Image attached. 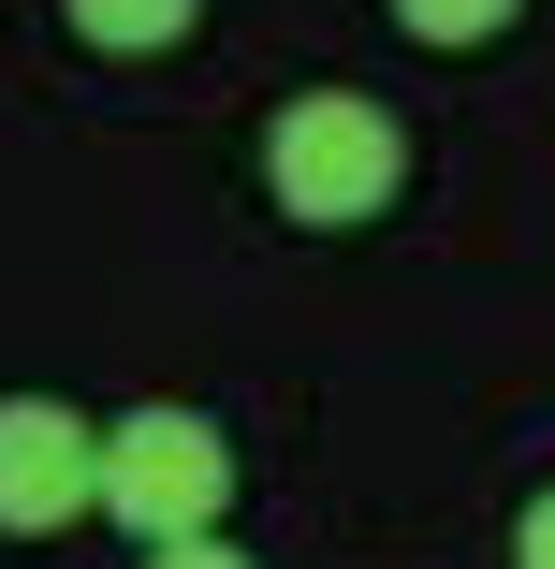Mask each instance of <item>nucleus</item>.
Here are the masks:
<instances>
[{"mask_svg":"<svg viewBox=\"0 0 555 569\" xmlns=\"http://www.w3.org/2000/svg\"><path fill=\"white\" fill-rule=\"evenodd\" d=\"M147 569H249V555H235V540H161Z\"/></svg>","mask_w":555,"mask_h":569,"instance_id":"nucleus-7","label":"nucleus"},{"mask_svg":"<svg viewBox=\"0 0 555 569\" xmlns=\"http://www.w3.org/2000/svg\"><path fill=\"white\" fill-rule=\"evenodd\" d=\"M512 16H526V0H395V30H409V44H497Z\"/></svg>","mask_w":555,"mask_h":569,"instance_id":"nucleus-5","label":"nucleus"},{"mask_svg":"<svg viewBox=\"0 0 555 569\" xmlns=\"http://www.w3.org/2000/svg\"><path fill=\"white\" fill-rule=\"evenodd\" d=\"M59 16H73L102 59H147V44H176V30L205 16V0H59Z\"/></svg>","mask_w":555,"mask_h":569,"instance_id":"nucleus-4","label":"nucleus"},{"mask_svg":"<svg viewBox=\"0 0 555 569\" xmlns=\"http://www.w3.org/2000/svg\"><path fill=\"white\" fill-rule=\"evenodd\" d=\"M264 190H278V219H307V234L380 219V204L409 190V132H395V102H366V88H293L278 132H264Z\"/></svg>","mask_w":555,"mask_h":569,"instance_id":"nucleus-1","label":"nucleus"},{"mask_svg":"<svg viewBox=\"0 0 555 569\" xmlns=\"http://www.w3.org/2000/svg\"><path fill=\"white\" fill-rule=\"evenodd\" d=\"M219 497H235V438H219L205 409L102 423V511H118L147 555H161V540H219Z\"/></svg>","mask_w":555,"mask_h":569,"instance_id":"nucleus-2","label":"nucleus"},{"mask_svg":"<svg viewBox=\"0 0 555 569\" xmlns=\"http://www.w3.org/2000/svg\"><path fill=\"white\" fill-rule=\"evenodd\" d=\"M73 511H102V423H73L59 395H0V526L44 540Z\"/></svg>","mask_w":555,"mask_h":569,"instance_id":"nucleus-3","label":"nucleus"},{"mask_svg":"<svg viewBox=\"0 0 555 569\" xmlns=\"http://www.w3.org/2000/svg\"><path fill=\"white\" fill-rule=\"evenodd\" d=\"M512 569H555V497H526V526H512Z\"/></svg>","mask_w":555,"mask_h":569,"instance_id":"nucleus-6","label":"nucleus"}]
</instances>
